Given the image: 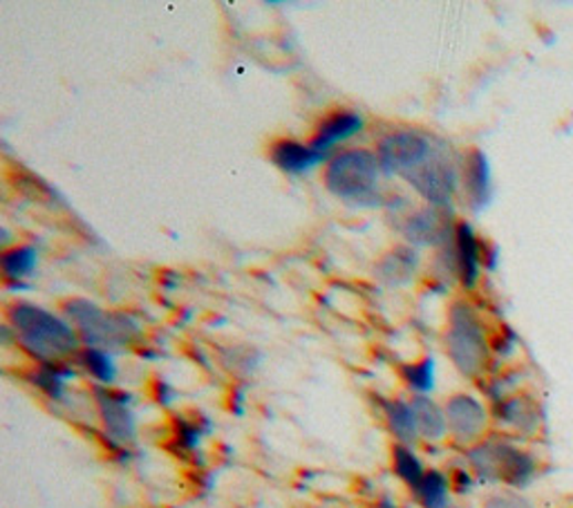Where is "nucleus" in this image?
Segmentation results:
<instances>
[{
	"mask_svg": "<svg viewBox=\"0 0 573 508\" xmlns=\"http://www.w3.org/2000/svg\"><path fill=\"white\" fill-rule=\"evenodd\" d=\"M10 321L21 343L43 363H54L79 348L74 330L37 304L19 302L10 310Z\"/></svg>",
	"mask_w": 573,
	"mask_h": 508,
	"instance_id": "nucleus-1",
	"label": "nucleus"
},
{
	"mask_svg": "<svg viewBox=\"0 0 573 508\" xmlns=\"http://www.w3.org/2000/svg\"><path fill=\"white\" fill-rule=\"evenodd\" d=\"M446 345L452 363L459 367L461 374L475 376L485 370L489 359L485 328L480 319H477V314L463 302L452 304Z\"/></svg>",
	"mask_w": 573,
	"mask_h": 508,
	"instance_id": "nucleus-2",
	"label": "nucleus"
},
{
	"mask_svg": "<svg viewBox=\"0 0 573 508\" xmlns=\"http://www.w3.org/2000/svg\"><path fill=\"white\" fill-rule=\"evenodd\" d=\"M378 168L381 164L369 151H347L330 162L325 170V184L334 195L345 199L374 201Z\"/></svg>",
	"mask_w": 573,
	"mask_h": 508,
	"instance_id": "nucleus-3",
	"label": "nucleus"
},
{
	"mask_svg": "<svg viewBox=\"0 0 573 508\" xmlns=\"http://www.w3.org/2000/svg\"><path fill=\"white\" fill-rule=\"evenodd\" d=\"M63 310L90 345H124L139 334V325L131 317L106 314L81 298L65 302Z\"/></svg>",
	"mask_w": 573,
	"mask_h": 508,
	"instance_id": "nucleus-4",
	"label": "nucleus"
},
{
	"mask_svg": "<svg viewBox=\"0 0 573 508\" xmlns=\"http://www.w3.org/2000/svg\"><path fill=\"white\" fill-rule=\"evenodd\" d=\"M470 464L482 479H504L511 486H527L535 473V462L509 444H485L470 453Z\"/></svg>",
	"mask_w": 573,
	"mask_h": 508,
	"instance_id": "nucleus-5",
	"label": "nucleus"
},
{
	"mask_svg": "<svg viewBox=\"0 0 573 508\" xmlns=\"http://www.w3.org/2000/svg\"><path fill=\"white\" fill-rule=\"evenodd\" d=\"M433 155L430 142L413 131H399L378 144V164L386 173L406 175Z\"/></svg>",
	"mask_w": 573,
	"mask_h": 508,
	"instance_id": "nucleus-6",
	"label": "nucleus"
},
{
	"mask_svg": "<svg viewBox=\"0 0 573 508\" xmlns=\"http://www.w3.org/2000/svg\"><path fill=\"white\" fill-rule=\"evenodd\" d=\"M433 207H448L457 188V168L444 155H430L421 166L404 175Z\"/></svg>",
	"mask_w": 573,
	"mask_h": 508,
	"instance_id": "nucleus-7",
	"label": "nucleus"
},
{
	"mask_svg": "<svg viewBox=\"0 0 573 508\" xmlns=\"http://www.w3.org/2000/svg\"><path fill=\"white\" fill-rule=\"evenodd\" d=\"M404 234L413 245L439 247L446 245L452 234V218L446 207H428L406 220Z\"/></svg>",
	"mask_w": 573,
	"mask_h": 508,
	"instance_id": "nucleus-8",
	"label": "nucleus"
},
{
	"mask_svg": "<svg viewBox=\"0 0 573 508\" xmlns=\"http://www.w3.org/2000/svg\"><path fill=\"white\" fill-rule=\"evenodd\" d=\"M446 422L455 437L475 439L487 426V411L477 398L459 394L446 405Z\"/></svg>",
	"mask_w": 573,
	"mask_h": 508,
	"instance_id": "nucleus-9",
	"label": "nucleus"
},
{
	"mask_svg": "<svg viewBox=\"0 0 573 508\" xmlns=\"http://www.w3.org/2000/svg\"><path fill=\"white\" fill-rule=\"evenodd\" d=\"M455 258H457V269L461 276L463 287H475L477 278H480V265H482V256H480V242H477L470 225L461 222L455 229Z\"/></svg>",
	"mask_w": 573,
	"mask_h": 508,
	"instance_id": "nucleus-10",
	"label": "nucleus"
},
{
	"mask_svg": "<svg viewBox=\"0 0 573 508\" xmlns=\"http://www.w3.org/2000/svg\"><path fill=\"white\" fill-rule=\"evenodd\" d=\"M97 396H100V408H102L108 433L119 442L133 439L135 422H133L131 411L126 408L128 396L117 394V392H106V390H97Z\"/></svg>",
	"mask_w": 573,
	"mask_h": 508,
	"instance_id": "nucleus-11",
	"label": "nucleus"
},
{
	"mask_svg": "<svg viewBox=\"0 0 573 508\" xmlns=\"http://www.w3.org/2000/svg\"><path fill=\"white\" fill-rule=\"evenodd\" d=\"M325 155L314 151L312 146H303L299 142H290V139H282L275 142L271 146V159L278 168H282L284 173H305L312 166H316Z\"/></svg>",
	"mask_w": 573,
	"mask_h": 508,
	"instance_id": "nucleus-12",
	"label": "nucleus"
},
{
	"mask_svg": "<svg viewBox=\"0 0 573 508\" xmlns=\"http://www.w3.org/2000/svg\"><path fill=\"white\" fill-rule=\"evenodd\" d=\"M363 128V120L354 113H334L330 117H325L312 139V148L319 153H327L334 144L352 137L354 133H358Z\"/></svg>",
	"mask_w": 573,
	"mask_h": 508,
	"instance_id": "nucleus-13",
	"label": "nucleus"
},
{
	"mask_svg": "<svg viewBox=\"0 0 573 508\" xmlns=\"http://www.w3.org/2000/svg\"><path fill=\"white\" fill-rule=\"evenodd\" d=\"M466 188L475 209H485L491 199V166L482 151H472L466 162Z\"/></svg>",
	"mask_w": 573,
	"mask_h": 508,
	"instance_id": "nucleus-14",
	"label": "nucleus"
},
{
	"mask_svg": "<svg viewBox=\"0 0 573 508\" xmlns=\"http://www.w3.org/2000/svg\"><path fill=\"white\" fill-rule=\"evenodd\" d=\"M410 408L415 413V419H417V428L424 437L428 439H441L446 428H448V422H446V415L439 411V405L426 396H417Z\"/></svg>",
	"mask_w": 573,
	"mask_h": 508,
	"instance_id": "nucleus-15",
	"label": "nucleus"
},
{
	"mask_svg": "<svg viewBox=\"0 0 573 508\" xmlns=\"http://www.w3.org/2000/svg\"><path fill=\"white\" fill-rule=\"evenodd\" d=\"M498 415L502 422H507L524 433H533L540 424V413L527 396H513V398L500 403Z\"/></svg>",
	"mask_w": 573,
	"mask_h": 508,
	"instance_id": "nucleus-16",
	"label": "nucleus"
},
{
	"mask_svg": "<svg viewBox=\"0 0 573 508\" xmlns=\"http://www.w3.org/2000/svg\"><path fill=\"white\" fill-rule=\"evenodd\" d=\"M417 269V256L408 247H399L390 251L386 258H381L378 262V273L384 276L393 284L408 282Z\"/></svg>",
	"mask_w": 573,
	"mask_h": 508,
	"instance_id": "nucleus-17",
	"label": "nucleus"
},
{
	"mask_svg": "<svg viewBox=\"0 0 573 508\" xmlns=\"http://www.w3.org/2000/svg\"><path fill=\"white\" fill-rule=\"evenodd\" d=\"M386 415H388V422H390V428L393 433L404 442V444H413L417 439V419H415V413L410 405L402 403V401H390L386 405Z\"/></svg>",
	"mask_w": 573,
	"mask_h": 508,
	"instance_id": "nucleus-18",
	"label": "nucleus"
},
{
	"mask_svg": "<svg viewBox=\"0 0 573 508\" xmlns=\"http://www.w3.org/2000/svg\"><path fill=\"white\" fill-rule=\"evenodd\" d=\"M415 493L426 508H448V481L437 470L426 473Z\"/></svg>",
	"mask_w": 573,
	"mask_h": 508,
	"instance_id": "nucleus-19",
	"label": "nucleus"
},
{
	"mask_svg": "<svg viewBox=\"0 0 573 508\" xmlns=\"http://www.w3.org/2000/svg\"><path fill=\"white\" fill-rule=\"evenodd\" d=\"M0 265H3V271L10 280H19L23 276H28L34 265H37V251L32 247H17V249H8L0 258Z\"/></svg>",
	"mask_w": 573,
	"mask_h": 508,
	"instance_id": "nucleus-20",
	"label": "nucleus"
},
{
	"mask_svg": "<svg viewBox=\"0 0 573 508\" xmlns=\"http://www.w3.org/2000/svg\"><path fill=\"white\" fill-rule=\"evenodd\" d=\"M393 455H395V470H397V475H399L408 486L417 488V486L421 484L424 475H426L421 462H419V459L415 457V453L408 450L406 446H395Z\"/></svg>",
	"mask_w": 573,
	"mask_h": 508,
	"instance_id": "nucleus-21",
	"label": "nucleus"
},
{
	"mask_svg": "<svg viewBox=\"0 0 573 508\" xmlns=\"http://www.w3.org/2000/svg\"><path fill=\"white\" fill-rule=\"evenodd\" d=\"M81 363L83 367L92 374L97 376L102 383H113L115 381V365L111 361V356L97 348H87L81 352Z\"/></svg>",
	"mask_w": 573,
	"mask_h": 508,
	"instance_id": "nucleus-22",
	"label": "nucleus"
},
{
	"mask_svg": "<svg viewBox=\"0 0 573 508\" xmlns=\"http://www.w3.org/2000/svg\"><path fill=\"white\" fill-rule=\"evenodd\" d=\"M67 376H72L67 367H59L56 363H43V367L34 374V383L52 398H59L63 394V381Z\"/></svg>",
	"mask_w": 573,
	"mask_h": 508,
	"instance_id": "nucleus-23",
	"label": "nucleus"
},
{
	"mask_svg": "<svg viewBox=\"0 0 573 508\" xmlns=\"http://www.w3.org/2000/svg\"><path fill=\"white\" fill-rule=\"evenodd\" d=\"M402 374L408 381V385L419 390V392H428L435 385V363H433V359H424L419 363L406 365L402 370Z\"/></svg>",
	"mask_w": 573,
	"mask_h": 508,
	"instance_id": "nucleus-24",
	"label": "nucleus"
},
{
	"mask_svg": "<svg viewBox=\"0 0 573 508\" xmlns=\"http://www.w3.org/2000/svg\"><path fill=\"white\" fill-rule=\"evenodd\" d=\"M485 508H533V504L515 493H500L487 499Z\"/></svg>",
	"mask_w": 573,
	"mask_h": 508,
	"instance_id": "nucleus-25",
	"label": "nucleus"
},
{
	"mask_svg": "<svg viewBox=\"0 0 573 508\" xmlns=\"http://www.w3.org/2000/svg\"><path fill=\"white\" fill-rule=\"evenodd\" d=\"M202 437V428L196 424H188V422H177V444L181 448H196L200 444Z\"/></svg>",
	"mask_w": 573,
	"mask_h": 508,
	"instance_id": "nucleus-26",
	"label": "nucleus"
},
{
	"mask_svg": "<svg viewBox=\"0 0 573 508\" xmlns=\"http://www.w3.org/2000/svg\"><path fill=\"white\" fill-rule=\"evenodd\" d=\"M157 392H159V401H162V403H170V398H173V392L168 390V385H166V383H159Z\"/></svg>",
	"mask_w": 573,
	"mask_h": 508,
	"instance_id": "nucleus-27",
	"label": "nucleus"
},
{
	"mask_svg": "<svg viewBox=\"0 0 573 508\" xmlns=\"http://www.w3.org/2000/svg\"><path fill=\"white\" fill-rule=\"evenodd\" d=\"M448 508H450V506H448Z\"/></svg>",
	"mask_w": 573,
	"mask_h": 508,
	"instance_id": "nucleus-28",
	"label": "nucleus"
}]
</instances>
